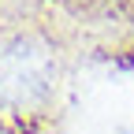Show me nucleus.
I'll return each instance as SVG.
<instances>
[{"instance_id":"obj_1","label":"nucleus","mask_w":134,"mask_h":134,"mask_svg":"<svg viewBox=\"0 0 134 134\" xmlns=\"http://www.w3.org/2000/svg\"><path fill=\"white\" fill-rule=\"evenodd\" d=\"M56 52L37 34H0V112L4 115H41L56 93Z\"/></svg>"}]
</instances>
